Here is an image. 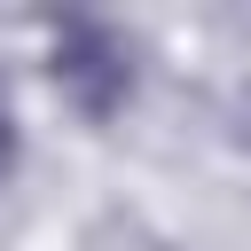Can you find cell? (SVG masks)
<instances>
[{"label":"cell","instance_id":"2","mask_svg":"<svg viewBox=\"0 0 251 251\" xmlns=\"http://www.w3.org/2000/svg\"><path fill=\"white\" fill-rule=\"evenodd\" d=\"M16 165V110H8V94H0V173Z\"/></svg>","mask_w":251,"mask_h":251},{"label":"cell","instance_id":"1","mask_svg":"<svg viewBox=\"0 0 251 251\" xmlns=\"http://www.w3.org/2000/svg\"><path fill=\"white\" fill-rule=\"evenodd\" d=\"M47 78L63 86V102L78 118H118L133 102V39L94 16H71L47 39Z\"/></svg>","mask_w":251,"mask_h":251}]
</instances>
